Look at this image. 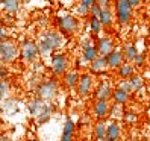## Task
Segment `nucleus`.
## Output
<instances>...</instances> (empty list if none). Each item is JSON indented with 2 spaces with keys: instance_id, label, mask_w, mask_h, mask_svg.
I'll return each mask as SVG.
<instances>
[{
  "instance_id": "nucleus-1",
  "label": "nucleus",
  "mask_w": 150,
  "mask_h": 141,
  "mask_svg": "<svg viewBox=\"0 0 150 141\" xmlns=\"http://www.w3.org/2000/svg\"><path fill=\"white\" fill-rule=\"evenodd\" d=\"M40 56H49L53 52H58L64 47L65 38L59 30H46L38 40Z\"/></svg>"
},
{
  "instance_id": "nucleus-2",
  "label": "nucleus",
  "mask_w": 150,
  "mask_h": 141,
  "mask_svg": "<svg viewBox=\"0 0 150 141\" xmlns=\"http://www.w3.org/2000/svg\"><path fill=\"white\" fill-rule=\"evenodd\" d=\"M53 103L47 102V100H42L40 97L37 99H32L28 103V111H29V115L35 118V121L38 123L40 126L46 125V123L52 118V114H53Z\"/></svg>"
},
{
  "instance_id": "nucleus-3",
  "label": "nucleus",
  "mask_w": 150,
  "mask_h": 141,
  "mask_svg": "<svg viewBox=\"0 0 150 141\" xmlns=\"http://www.w3.org/2000/svg\"><path fill=\"white\" fill-rule=\"evenodd\" d=\"M59 90H61V85H59V81L55 77L52 79H47V81H41L35 91H37V96L42 100H47V102H53L56 100V97L59 96Z\"/></svg>"
},
{
  "instance_id": "nucleus-4",
  "label": "nucleus",
  "mask_w": 150,
  "mask_h": 141,
  "mask_svg": "<svg viewBox=\"0 0 150 141\" xmlns=\"http://www.w3.org/2000/svg\"><path fill=\"white\" fill-rule=\"evenodd\" d=\"M18 58V44L11 38L0 40V62L6 65L14 64Z\"/></svg>"
},
{
  "instance_id": "nucleus-5",
  "label": "nucleus",
  "mask_w": 150,
  "mask_h": 141,
  "mask_svg": "<svg viewBox=\"0 0 150 141\" xmlns=\"http://www.w3.org/2000/svg\"><path fill=\"white\" fill-rule=\"evenodd\" d=\"M18 56L24 62H29V64L37 62L40 58V50H38L37 41H33L30 38H26L24 41H21V44L18 46Z\"/></svg>"
},
{
  "instance_id": "nucleus-6",
  "label": "nucleus",
  "mask_w": 150,
  "mask_h": 141,
  "mask_svg": "<svg viewBox=\"0 0 150 141\" xmlns=\"http://www.w3.org/2000/svg\"><path fill=\"white\" fill-rule=\"evenodd\" d=\"M56 24L59 32L64 35H74L79 32V28H81L79 18L74 14H64L56 17Z\"/></svg>"
},
{
  "instance_id": "nucleus-7",
  "label": "nucleus",
  "mask_w": 150,
  "mask_h": 141,
  "mask_svg": "<svg viewBox=\"0 0 150 141\" xmlns=\"http://www.w3.org/2000/svg\"><path fill=\"white\" fill-rule=\"evenodd\" d=\"M114 9H115L117 21L121 26H126L130 23L132 15H134V6H132L127 0H115L114 2Z\"/></svg>"
},
{
  "instance_id": "nucleus-8",
  "label": "nucleus",
  "mask_w": 150,
  "mask_h": 141,
  "mask_svg": "<svg viewBox=\"0 0 150 141\" xmlns=\"http://www.w3.org/2000/svg\"><path fill=\"white\" fill-rule=\"evenodd\" d=\"M50 70L52 74L59 77L68 70V58L65 53H53L50 58Z\"/></svg>"
},
{
  "instance_id": "nucleus-9",
  "label": "nucleus",
  "mask_w": 150,
  "mask_h": 141,
  "mask_svg": "<svg viewBox=\"0 0 150 141\" xmlns=\"http://www.w3.org/2000/svg\"><path fill=\"white\" fill-rule=\"evenodd\" d=\"M93 86H94V79H93L91 73H82L79 76L76 90L81 97H88L93 93Z\"/></svg>"
},
{
  "instance_id": "nucleus-10",
  "label": "nucleus",
  "mask_w": 150,
  "mask_h": 141,
  "mask_svg": "<svg viewBox=\"0 0 150 141\" xmlns=\"http://www.w3.org/2000/svg\"><path fill=\"white\" fill-rule=\"evenodd\" d=\"M109 100L103 99H96L94 106H93V114L97 120H106L109 115Z\"/></svg>"
},
{
  "instance_id": "nucleus-11",
  "label": "nucleus",
  "mask_w": 150,
  "mask_h": 141,
  "mask_svg": "<svg viewBox=\"0 0 150 141\" xmlns=\"http://www.w3.org/2000/svg\"><path fill=\"white\" fill-rule=\"evenodd\" d=\"M105 58H106V64H108V68H109V70H117V68L123 64V61H125L123 52L118 50V49L111 50Z\"/></svg>"
},
{
  "instance_id": "nucleus-12",
  "label": "nucleus",
  "mask_w": 150,
  "mask_h": 141,
  "mask_svg": "<svg viewBox=\"0 0 150 141\" xmlns=\"http://www.w3.org/2000/svg\"><path fill=\"white\" fill-rule=\"evenodd\" d=\"M0 102H2V105H0V111H2L3 114H6V115H14V114H17L18 109H20L18 100L14 99V97H9V96H8L6 99L0 100Z\"/></svg>"
},
{
  "instance_id": "nucleus-13",
  "label": "nucleus",
  "mask_w": 150,
  "mask_h": 141,
  "mask_svg": "<svg viewBox=\"0 0 150 141\" xmlns=\"http://www.w3.org/2000/svg\"><path fill=\"white\" fill-rule=\"evenodd\" d=\"M96 49H97V53H99L100 56H106L111 50L115 49L114 40L111 37H100L96 43Z\"/></svg>"
},
{
  "instance_id": "nucleus-14",
  "label": "nucleus",
  "mask_w": 150,
  "mask_h": 141,
  "mask_svg": "<svg viewBox=\"0 0 150 141\" xmlns=\"http://www.w3.org/2000/svg\"><path fill=\"white\" fill-rule=\"evenodd\" d=\"M112 96V86L109 82L102 81L99 85L94 88V97L96 99H103V100H109Z\"/></svg>"
},
{
  "instance_id": "nucleus-15",
  "label": "nucleus",
  "mask_w": 150,
  "mask_h": 141,
  "mask_svg": "<svg viewBox=\"0 0 150 141\" xmlns=\"http://www.w3.org/2000/svg\"><path fill=\"white\" fill-rule=\"evenodd\" d=\"M20 0H0V9L6 15H15L20 11Z\"/></svg>"
},
{
  "instance_id": "nucleus-16",
  "label": "nucleus",
  "mask_w": 150,
  "mask_h": 141,
  "mask_svg": "<svg viewBox=\"0 0 150 141\" xmlns=\"http://www.w3.org/2000/svg\"><path fill=\"white\" fill-rule=\"evenodd\" d=\"M108 70V64H106V58L105 56H97L94 58L91 62H90V72L94 73V74H99V73H103Z\"/></svg>"
},
{
  "instance_id": "nucleus-17",
  "label": "nucleus",
  "mask_w": 150,
  "mask_h": 141,
  "mask_svg": "<svg viewBox=\"0 0 150 141\" xmlns=\"http://www.w3.org/2000/svg\"><path fill=\"white\" fill-rule=\"evenodd\" d=\"M121 137V126L118 125V121H111L109 125H106V141H117Z\"/></svg>"
},
{
  "instance_id": "nucleus-18",
  "label": "nucleus",
  "mask_w": 150,
  "mask_h": 141,
  "mask_svg": "<svg viewBox=\"0 0 150 141\" xmlns=\"http://www.w3.org/2000/svg\"><path fill=\"white\" fill-rule=\"evenodd\" d=\"M129 93L125 91L123 88L120 86H115V88H112V96H111V99L114 100V103H118V105H126L129 102Z\"/></svg>"
},
{
  "instance_id": "nucleus-19",
  "label": "nucleus",
  "mask_w": 150,
  "mask_h": 141,
  "mask_svg": "<svg viewBox=\"0 0 150 141\" xmlns=\"http://www.w3.org/2000/svg\"><path fill=\"white\" fill-rule=\"evenodd\" d=\"M135 70L137 68H135V65L132 62H129V61H123V64L117 68V74H118L120 79H129L132 74L137 73Z\"/></svg>"
},
{
  "instance_id": "nucleus-20",
  "label": "nucleus",
  "mask_w": 150,
  "mask_h": 141,
  "mask_svg": "<svg viewBox=\"0 0 150 141\" xmlns=\"http://www.w3.org/2000/svg\"><path fill=\"white\" fill-rule=\"evenodd\" d=\"M79 76L81 73L77 70H73V72H65L62 74V84L65 88H76L77 85V81H79Z\"/></svg>"
},
{
  "instance_id": "nucleus-21",
  "label": "nucleus",
  "mask_w": 150,
  "mask_h": 141,
  "mask_svg": "<svg viewBox=\"0 0 150 141\" xmlns=\"http://www.w3.org/2000/svg\"><path fill=\"white\" fill-rule=\"evenodd\" d=\"M74 121L71 118H67L65 123H64V128H62V134H61V140L62 141H70V140H73L74 137Z\"/></svg>"
},
{
  "instance_id": "nucleus-22",
  "label": "nucleus",
  "mask_w": 150,
  "mask_h": 141,
  "mask_svg": "<svg viewBox=\"0 0 150 141\" xmlns=\"http://www.w3.org/2000/svg\"><path fill=\"white\" fill-rule=\"evenodd\" d=\"M97 56H99V53H97V49H96V46H94L93 43L82 46V58H83L85 62L90 64L91 61H93L94 58H97Z\"/></svg>"
},
{
  "instance_id": "nucleus-23",
  "label": "nucleus",
  "mask_w": 150,
  "mask_h": 141,
  "mask_svg": "<svg viewBox=\"0 0 150 141\" xmlns=\"http://www.w3.org/2000/svg\"><path fill=\"white\" fill-rule=\"evenodd\" d=\"M114 18H115V15H114L111 8H105V9H102L99 20H100L103 28H111V26L114 24Z\"/></svg>"
},
{
  "instance_id": "nucleus-24",
  "label": "nucleus",
  "mask_w": 150,
  "mask_h": 141,
  "mask_svg": "<svg viewBox=\"0 0 150 141\" xmlns=\"http://www.w3.org/2000/svg\"><path fill=\"white\" fill-rule=\"evenodd\" d=\"M88 30H90L91 35L94 37H99L103 30V26L100 23V20L97 17H90V21H88Z\"/></svg>"
},
{
  "instance_id": "nucleus-25",
  "label": "nucleus",
  "mask_w": 150,
  "mask_h": 141,
  "mask_svg": "<svg viewBox=\"0 0 150 141\" xmlns=\"http://www.w3.org/2000/svg\"><path fill=\"white\" fill-rule=\"evenodd\" d=\"M94 137L99 141H106V123H105V120H97V125L94 126Z\"/></svg>"
},
{
  "instance_id": "nucleus-26",
  "label": "nucleus",
  "mask_w": 150,
  "mask_h": 141,
  "mask_svg": "<svg viewBox=\"0 0 150 141\" xmlns=\"http://www.w3.org/2000/svg\"><path fill=\"white\" fill-rule=\"evenodd\" d=\"M127 81H129V84H130V86H132V93L143 90V86H144V77L141 76V74H137V73L132 74Z\"/></svg>"
},
{
  "instance_id": "nucleus-27",
  "label": "nucleus",
  "mask_w": 150,
  "mask_h": 141,
  "mask_svg": "<svg viewBox=\"0 0 150 141\" xmlns=\"http://www.w3.org/2000/svg\"><path fill=\"white\" fill-rule=\"evenodd\" d=\"M123 56H125V61H129L132 62V59H134L138 53V49L134 46V44H125V47H123Z\"/></svg>"
},
{
  "instance_id": "nucleus-28",
  "label": "nucleus",
  "mask_w": 150,
  "mask_h": 141,
  "mask_svg": "<svg viewBox=\"0 0 150 141\" xmlns=\"http://www.w3.org/2000/svg\"><path fill=\"white\" fill-rule=\"evenodd\" d=\"M9 91H11L9 81H6V79H0V100L6 99L8 96H9Z\"/></svg>"
},
{
  "instance_id": "nucleus-29",
  "label": "nucleus",
  "mask_w": 150,
  "mask_h": 141,
  "mask_svg": "<svg viewBox=\"0 0 150 141\" xmlns=\"http://www.w3.org/2000/svg\"><path fill=\"white\" fill-rule=\"evenodd\" d=\"M74 15L77 17H81V18H85V17H90V8L82 5V3H77L76 8H74Z\"/></svg>"
},
{
  "instance_id": "nucleus-30",
  "label": "nucleus",
  "mask_w": 150,
  "mask_h": 141,
  "mask_svg": "<svg viewBox=\"0 0 150 141\" xmlns=\"http://www.w3.org/2000/svg\"><path fill=\"white\" fill-rule=\"evenodd\" d=\"M121 115H123L121 105L114 103L112 106H109V115H108V117H111V118H114V120H117V118H120Z\"/></svg>"
},
{
  "instance_id": "nucleus-31",
  "label": "nucleus",
  "mask_w": 150,
  "mask_h": 141,
  "mask_svg": "<svg viewBox=\"0 0 150 141\" xmlns=\"http://www.w3.org/2000/svg\"><path fill=\"white\" fill-rule=\"evenodd\" d=\"M132 64L135 65V68H141V67H144L146 64V53H137V56L132 59Z\"/></svg>"
},
{
  "instance_id": "nucleus-32",
  "label": "nucleus",
  "mask_w": 150,
  "mask_h": 141,
  "mask_svg": "<svg viewBox=\"0 0 150 141\" xmlns=\"http://www.w3.org/2000/svg\"><path fill=\"white\" fill-rule=\"evenodd\" d=\"M123 118H125L126 123H135L137 121V114L132 112V111H127V112H123Z\"/></svg>"
},
{
  "instance_id": "nucleus-33",
  "label": "nucleus",
  "mask_w": 150,
  "mask_h": 141,
  "mask_svg": "<svg viewBox=\"0 0 150 141\" xmlns=\"http://www.w3.org/2000/svg\"><path fill=\"white\" fill-rule=\"evenodd\" d=\"M117 86L123 88V90H125V91H127L129 94L132 93V86H130V84H129V81H127V79H120V81H118V84H117Z\"/></svg>"
},
{
  "instance_id": "nucleus-34",
  "label": "nucleus",
  "mask_w": 150,
  "mask_h": 141,
  "mask_svg": "<svg viewBox=\"0 0 150 141\" xmlns=\"http://www.w3.org/2000/svg\"><path fill=\"white\" fill-rule=\"evenodd\" d=\"M100 12H102V8L99 6V5H91L90 6V17H97V18H99L100 17Z\"/></svg>"
},
{
  "instance_id": "nucleus-35",
  "label": "nucleus",
  "mask_w": 150,
  "mask_h": 141,
  "mask_svg": "<svg viewBox=\"0 0 150 141\" xmlns=\"http://www.w3.org/2000/svg\"><path fill=\"white\" fill-rule=\"evenodd\" d=\"M8 74H9V68L6 67V64L0 62V79H6Z\"/></svg>"
},
{
  "instance_id": "nucleus-36",
  "label": "nucleus",
  "mask_w": 150,
  "mask_h": 141,
  "mask_svg": "<svg viewBox=\"0 0 150 141\" xmlns=\"http://www.w3.org/2000/svg\"><path fill=\"white\" fill-rule=\"evenodd\" d=\"M94 3L99 5L102 9H105V8H111L112 6V0H96Z\"/></svg>"
},
{
  "instance_id": "nucleus-37",
  "label": "nucleus",
  "mask_w": 150,
  "mask_h": 141,
  "mask_svg": "<svg viewBox=\"0 0 150 141\" xmlns=\"http://www.w3.org/2000/svg\"><path fill=\"white\" fill-rule=\"evenodd\" d=\"M5 38H8V28L0 23V40H5Z\"/></svg>"
},
{
  "instance_id": "nucleus-38",
  "label": "nucleus",
  "mask_w": 150,
  "mask_h": 141,
  "mask_svg": "<svg viewBox=\"0 0 150 141\" xmlns=\"http://www.w3.org/2000/svg\"><path fill=\"white\" fill-rule=\"evenodd\" d=\"M94 2H96V0H79V3H82V5H85L88 8H90L91 5H94Z\"/></svg>"
},
{
  "instance_id": "nucleus-39",
  "label": "nucleus",
  "mask_w": 150,
  "mask_h": 141,
  "mask_svg": "<svg viewBox=\"0 0 150 141\" xmlns=\"http://www.w3.org/2000/svg\"><path fill=\"white\" fill-rule=\"evenodd\" d=\"M127 2L134 6V8H137V6H139L141 5V0H127Z\"/></svg>"
},
{
  "instance_id": "nucleus-40",
  "label": "nucleus",
  "mask_w": 150,
  "mask_h": 141,
  "mask_svg": "<svg viewBox=\"0 0 150 141\" xmlns=\"http://www.w3.org/2000/svg\"><path fill=\"white\" fill-rule=\"evenodd\" d=\"M5 140H9V135H0V141H5Z\"/></svg>"
},
{
  "instance_id": "nucleus-41",
  "label": "nucleus",
  "mask_w": 150,
  "mask_h": 141,
  "mask_svg": "<svg viewBox=\"0 0 150 141\" xmlns=\"http://www.w3.org/2000/svg\"><path fill=\"white\" fill-rule=\"evenodd\" d=\"M149 38H150V29H149Z\"/></svg>"
},
{
  "instance_id": "nucleus-42",
  "label": "nucleus",
  "mask_w": 150,
  "mask_h": 141,
  "mask_svg": "<svg viewBox=\"0 0 150 141\" xmlns=\"http://www.w3.org/2000/svg\"><path fill=\"white\" fill-rule=\"evenodd\" d=\"M20 2H23V0H20Z\"/></svg>"
}]
</instances>
